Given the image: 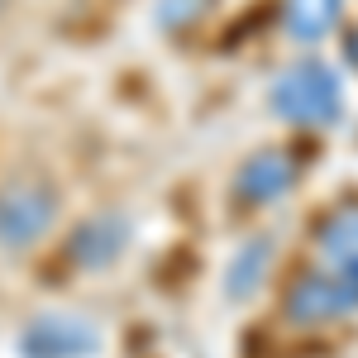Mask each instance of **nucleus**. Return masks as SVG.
<instances>
[{
    "label": "nucleus",
    "instance_id": "1",
    "mask_svg": "<svg viewBox=\"0 0 358 358\" xmlns=\"http://www.w3.org/2000/svg\"><path fill=\"white\" fill-rule=\"evenodd\" d=\"M358 310V201H339L310 234V268L287 292L296 325H330Z\"/></svg>",
    "mask_w": 358,
    "mask_h": 358
},
{
    "label": "nucleus",
    "instance_id": "2",
    "mask_svg": "<svg viewBox=\"0 0 358 358\" xmlns=\"http://www.w3.org/2000/svg\"><path fill=\"white\" fill-rule=\"evenodd\" d=\"M268 106L277 120L301 129H330L344 115V82L325 57H301L287 72H277L268 86Z\"/></svg>",
    "mask_w": 358,
    "mask_h": 358
},
{
    "label": "nucleus",
    "instance_id": "3",
    "mask_svg": "<svg viewBox=\"0 0 358 358\" xmlns=\"http://www.w3.org/2000/svg\"><path fill=\"white\" fill-rule=\"evenodd\" d=\"M20 358H96L106 349V330L82 310H38L15 334Z\"/></svg>",
    "mask_w": 358,
    "mask_h": 358
},
{
    "label": "nucleus",
    "instance_id": "4",
    "mask_svg": "<svg viewBox=\"0 0 358 358\" xmlns=\"http://www.w3.org/2000/svg\"><path fill=\"white\" fill-rule=\"evenodd\" d=\"M57 220V192L43 177H10L0 187V248H34Z\"/></svg>",
    "mask_w": 358,
    "mask_h": 358
},
{
    "label": "nucleus",
    "instance_id": "5",
    "mask_svg": "<svg viewBox=\"0 0 358 358\" xmlns=\"http://www.w3.org/2000/svg\"><path fill=\"white\" fill-rule=\"evenodd\" d=\"M301 182V163L287 148H258L248 153L239 172H234V196L244 206H273L282 196H292V187Z\"/></svg>",
    "mask_w": 358,
    "mask_h": 358
},
{
    "label": "nucleus",
    "instance_id": "6",
    "mask_svg": "<svg viewBox=\"0 0 358 358\" xmlns=\"http://www.w3.org/2000/svg\"><path fill=\"white\" fill-rule=\"evenodd\" d=\"M124 248H129V220H124L120 210H96V215H86V220L72 229L67 258H72L82 273H101V268L120 263Z\"/></svg>",
    "mask_w": 358,
    "mask_h": 358
},
{
    "label": "nucleus",
    "instance_id": "7",
    "mask_svg": "<svg viewBox=\"0 0 358 358\" xmlns=\"http://www.w3.org/2000/svg\"><path fill=\"white\" fill-rule=\"evenodd\" d=\"M344 24V0H282V29L296 43H325Z\"/></svg>",
    "mask_w": 358,
    "mask_h": 358
},
{
    "label": "nucleus",
    "instance_id": "8",
    "mask_svg": "<svg viewBox=\"0 0 358 358\" xmlns=\"http://www.w3.org/2000/svg\"><path fill=\"white\" fill-rule=\"evenodd\" d=\"M273 268V239H248L234 258H229V268H224V296L229 301H248L258 287H263V277Z\"/></svg>",
    "mask_w": 358,
    "mask_h": 358
},
{
    "label": "nucleus",
    "instance_id": "9",
    "mask_svg": "<svg viewBox=\"0 0 358 358\" xmlns=\"http://www.w3.org/2000/svg\"><path fill=\"white\" fill-rule=\"evenodd\" d=\"M210 0H158V24L163 29H187L192 20L206 15Z\"/></svg>",
    "mask_w": 358,
    "mask_h": 358
},
{
    "label": "nucleus",
    "instance_id": "10",
    "mask_svg": "<svg viewBox=\"0 0 358 358\" xmlns=\"http://www.w3.org/2000/svg\"><path fill=\"white\" fill-rule=\"evenodd\" d=\"M349 62L358 67V34H349Z\"/></svg>",
    "mask_w": 358,
    "mask_h": 358
}]
</instances>
